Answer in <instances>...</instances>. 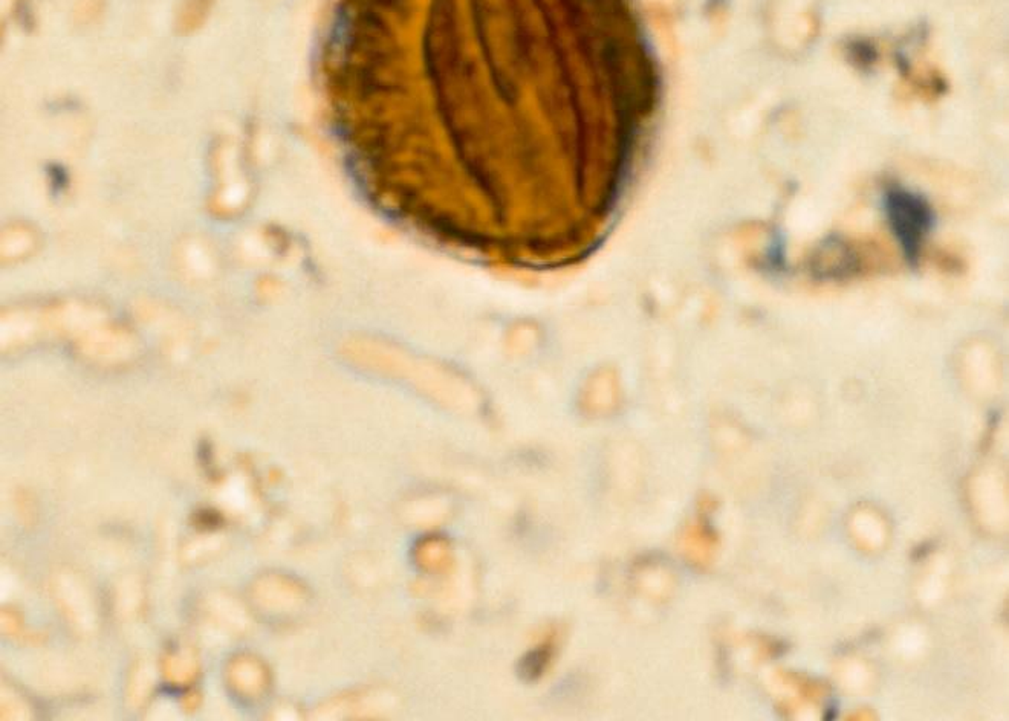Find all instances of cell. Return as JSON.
Instances as JSON below:
<instances>
[{
	"instance_id": "2",
	"label": "cell",
	"mask_w": 1009,
	"mask_h": 721,
	"mask_svg": "<svg viewBox=\"0 0 1009 721\" xmlns=\"http://www.w3.org/2000/svg\"><path fill=\"white\" fill-rule=\"evenodd\" d=\"M808 268L812 280L838 283L861 272L862 257L843 234L831 233L810 251Z\"/></svg>"
},
{
	"instance_id": "1",
	"label": "cell",
	"mask_w": 1009,
	"mask_h": 721,
	"mask_svg": "<svg viewBox=\"0 0 1009 721\" xmlns=\"http://www.w3.org/2000/svg\"><path fill=\"white\" fill-rule=\"evenodd\" d=\"M880 199L881 211L901 256L907 266L916 269L938 222L933 205L927 196L900 184L887 186Z\"/></svg>"
}]
</instances>
